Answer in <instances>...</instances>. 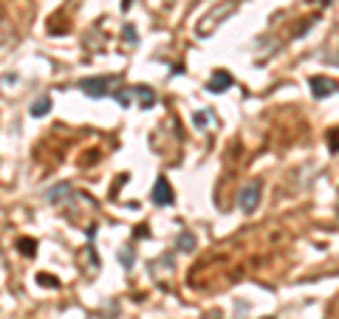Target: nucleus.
I'll use <instances>...</instances> for the list:
<instances>
[{"label": "nucleus", "instance_id": "4", "mask_svg": "<svg viewBox=\"0 0 339 319\" xmlns=\"http://www.w3.org/2000/svg\"><path fill=\"white\" fill-rule=\"evenodd\" d=\"M311 91H314L317 99H325V96H331V93L339 91V82H333L328 77H314L311 79Z\"/></svg>", "mask_w": 339, "mask_h": 319}, {"label": "nucleus", "instance_id": "12", "mask_svg": "<svg viewBox=\"0 0 339 319\" xmlns=\"http://www.w3.org/2000/svg\"><path fill=\"white\" fill-rule=\"evenodd\" d=\"M119 260H122V266H127V269H130V266H133V251H130V248H124L122 254H119Z\"/></svg>", "mask_w": 339, "mask_h": 319}, {"label": "nucleus", "instance_id": "3", "mask_svg": "<svg viewBox=\"0 0 339 319\" xmlns=\"http://www.w3.org/2000/svg\"><path fill=\"white\" fill-rule=\"evenodd\" d=\"M235 6H238L235 0H226L224 6L218 9V12H215V9H212L210 15H207V17H204V20H201V29H198V34H201V37H207V34H210V31H212V23H215V26H218V23H221V20H226V17H229L232 12H235Z\"/></svg>", "mask_w": 339, "mask_h": 319}, {"label": "nucleus", "instance_id": "9", "mask_svg": "<svg viewBox=\"0 0 339 319\" xmlns=\"http://www.w3.org/2000/svg\"><path fill=\"white\" fill-rule=\"evenodd\" d=\"M17 248H20L23 254H37V243L34 240H29V237H23V240H17Z\"/></svg>", "mask_w": 339, "mask_h": 319}, {"label": "nucleus", "instance_id": "1", "mask_svg": "<svg viewBox=\"0 0 339 319\" xmlns=\"http://www.w3.org/2000/svg\"><path fill=\"white\" fill-rule=\"evenodd\" d=\"M260 192H263L260 181H249V184H243L238 189V206L243 209L246 215H252L254 209L260 206Z\"/></svg>", "mask_w": 339, "mask_h": 319}, {"label": "nucleus", "instance_id": "10", "mask_svg": "<svg viewBox=\"0 0 339 319\" xmlns=\"http://www.w3.org/2000/svg\"><path fill=\"white\" fill-rule=\"evenodd\" d=\"M192 121H195V127H207V124H210V113H207V110H198Z\"/></svg>", "mask_w": 339, "mask_h": 319}, {"label": "nucleus", "instance_id": "2", "mask_svg": "<svg viewBox=\"0 0 339 319\" xmlns=\"http://www.w3.org/2000/svg\"><path fill=\"white\" fill-rule=\"evenodd\" d=\"M116 82V77H88L80 82V88L88 93V96H94V99H99V96H110V85Z\"/></svg>", "mask_w": 339, "mask_h": 319}, {"label": "nucleus", "instance_id": "8", "mask_svg": "<svg viewBox=\"0 0 339 319\" xmlns=\"http://www.w3.org/2000/svg\"><path fill=\"white\" fill-rule=\"evenodd\" d=\"M195 248V237L189 232H181L178 234V251H192Z\"/></svg>", "mask_w": 339, "mask_h": 319}, {"label": "nucleus", "instance_id": "11", "mask_svg": "<svg viewBox=\"0 0 339 319\" xmlns=\"http://www.w3.org/2000/svg\"><path fill=\"white\" fill-rule=\"evenodd\" d=\"M37 283H40V285H48V288H57V280H54V277H45V274H40V277H37Z\"/></svg>", "mask_w": 339, "mask_h": 319}, {"label": "nucleus", "instance_id": "13", "mask_svg": "<svg viewBox=\"0 0 339 319\" xmlns=\"http://www.w3.org/2000/svg\"><path fill=\"white\" fill-rule=\"evenodd\" d=\"M331 139H333V142H331V150H339V130H336V133H331Z\"/></svg>", "mask_w": 339, "mask_h": 319}, {"label": "nucleus", "instance_id": "5", "mask_svg": "<svg viewBox=\"0 0 339 319\" xmlns=\"http://www.w3.org/2000/svg\"><path fill=\"white\" fill-rule=\"evenodd\" d=\"M150 198H153V204H159V206L173 204V189H170V184H167V178H159V181H156Z\"/></svg>", "mask_w": 339, "mask_h": 319}, {"label": "nucleus", "instance_id": "7", "mask_svg": "<svg viewBox=\"0 0 339 319\" xmlns=\"http://www.w3.org/2000/svg\"><path fill=\"white\" fill-rule=\"evenodd\" d=\"M48 110H51V99H48V96H40V99L31 105V116H45Z\"/></svg>", "mask_w": 339, "mask_h": 319}, {"label": "nucleus", "instance_id": "6", "mask_svg": "<svg viewBox=\"0 0 339 319\" xmlns=\"http://www.w3.org/2000/svg\"><path fill=\"white\" fill-rule=\"evenodd\" d=\"M226 88H232V77L226 71H215V77L207 82V91L210 93H224Z\"/></svg>", "mask_w": 339, "mask_h": 319}]
</instances>
